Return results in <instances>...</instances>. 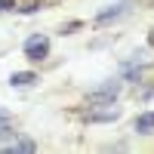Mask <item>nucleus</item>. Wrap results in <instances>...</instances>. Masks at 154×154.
I'll use <instances>...</instances> for the list:
<instances>
[{"label":"nucleus","mask_w":154,"mask_h":154,"mask_svg":"<svg viewBox=\"0 0 154 154\" xmlns=\"http://www.w3.org/2000/svg\"><path fill=\"white\" fill-rule=\"evenodd\" d=\"M6 151H37V145L34 142H28V139H16V142H12V145H6Z\"/></svg>","instance_id":"0eeeda50"},{"label":"nucleus","mask_w":154,"mask_h":154,"mask_svg":"<svg viewBox=\"0 0 154 154\" xmlns=\"http://www.w3.org/2000/svg\"><path fill=\"white\" fill-rule=\"evenodd\" d=\"M0 9H16V0H0Z\"/></svg>","instance_id":"1a4fd4ad"},{"label":"nucleus","mask_w":154,"mask_h":154,"mask_svg":"<svg viewBox=\"0 0 154 154\" xmlns=\"http://www.w3.org/2000/svg\"><path fill=\"white\" fill-rule=\"evenodd\" d=\"M9 83L12 86H31V83H37V74L34 71H16L9 77Z\"/></svg>","instance_id":"39448f33"},{"label":"nucleus","mask_w":154,"mask_h":154,"mask_svg":"<svg viewBox=\"0 0 154 154\" xmlns=\"http://www.w3.org/2000/svg\"><path fill=\"white\" fill-rule=\"evenodd\" d=\"M120 96V83H114V80H108L102 89H96V93H89V105H111L114 99Z\"/></svg>","instance_id":"f03ea898"},{"label":"nucleus","mask_w":154,"mask_h":154,"mask_svg":"<svg viewBox=\"0 0 154 154\" xmlns=\"http://www.w3.org/2000/svg\"><path fill=\"white\" fill-rule=\"evenodd\" d=\"M126 3H130V0H123V3H117V6H111L108 12H102V16H96V22H111V19H117L120 12L126 9Z\"/></svg>","instance_id":"423d86ee"},{"label":"nucleus","mask_w":154,"mask_h":154,"mask_svg":"<svg viewBox=\"0 0 154 154\" xmlns=\"http://www.w3.org/2000/svg\"><path fill=\"white\" fill-rule=\"evenodd\" d=\"M133 126H136V133H139V136H151V133H154V111H145V114H139Z\"/></svg>","instance_id":"20e7f679"},{"label":"nucleus","mask_w":154,"mask_h":154,"mask_svg":"<svg viewBox=\"0 0 154 154\" xmlns=\"http://www.w3.org/2000/svg\"><path fill=\"white\" fill-rule=\"evenodd\" d=\"M25 56H28L31 62L46 59V56H49V37H43V34L28 37V40H25Z\"/></svg>","instance_id":"f257e3e1"},{"label":"nucleus","mask_w":154,"mask_h":154,"mask_svg":"<svg viewBox=\"0 0 154 154\" xmlns=\"http://www.w3.org/2000/svg\"><path fill=\"white\" fill-rule=\"evenodd\" d=\"M6 133H12V130H9V114L0 108V136H6Z\"/></svg>","instance_id":"6e6552de"},{"label":"nucleus","mask_w":154,"mask_h":154,"mask_svg":"<svg viewBox=\"0 0 154 154\" xmlns=\"http://www.w3.org/2000/svg\"><path fill=\"white\" fill-rule=\"evenodd\" d=\"M83 117H86L89 123H111V120L120 117V111L114 108V102H111V105H105V111H86Z\"/></svg>","instance_id":"7ed1b4c3"}]
</instances>
